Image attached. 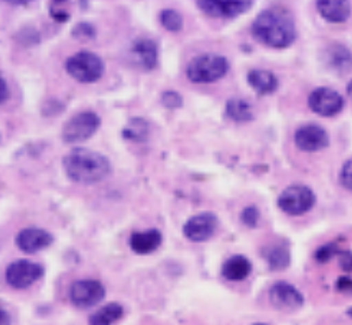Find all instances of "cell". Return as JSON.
<instances>
[{
	"label": "cell",
	"instance_id": "cell-13",
	"mask_svg": "<svg viewBox=\"0 0 352 325\" xmlns=\"http://www.w3.org/2000/svg\"><path fill=\"white\" fill-rule=\"evenodd\" d=\"M218 227V217L213 213H201L190 217L184 226V235L190 241L204 242L208 240Z\"/></svg>",
	"mask_w": 352,
	"mask_h": 325
},
{
	"label": "cell",
	"instance_id": "cell-9",
	"mask_svg": "<svg viewBox=\"0 0 352 325\" xmlns=\"http://www.w3.org/2000/svg\"><path fill=\"white\" fill-rule=\"evenodd\" d=\"M105 293V287L100 281L86 279L72 284L69 298L76 308L87 309L100 303Z\"/></svg>",
	"mask_w": 352,
	"mask_h": 325
},
{
	"label": "cell",
	"instance_id": "cell-4",
	"mask_svg": "<svg viewBox=\"0 0 352 325\" xmlns=\"http://www.w3.org/2000/svg\"><path fill=\"white\" fill-rule=\"evenodd\" d=\"M66 71L73 79L81 84H94L102 79L105 64L97 53L82 50L66 61Z\"/></svg>",
	"mask_w": 352,
	"mask_h": 325
},
{
	"label": "cell",
	"instance_id": "cell-26",
	"mask_svg": "<svg viewBox=\"0 0 352 325\" xmlns=\"http://www.w3.org/2000/svg\"><path fill=\"white\" fill-rule=\"evenodd\" d=\"M72 36H73V38L80 40V42H87V40L96 38L97 30L91 23L80 22L75 24L72 29Z\"/></svg>",
	"mask_w": 352,
	"mask_h": 325
},
{
	"label": "cell",
	"instance_id": "cell-27",
	"mask_svg": "<svg viewBox=\"0 0 352 325\" xmlns=\"http://www.w3.org/2000/svg\"><path fill=\"white\" fill-rule=\"evenodd\" d=\"M161 104L166 108L176 110V108H181L184 106V99L175 91H167V92L163 93L162 97H161Z\"/></svg>",
	"mask_w": 352,
	"mask_h": 325
},
{
	"label": "cell",
	"instance_id": "cell-37",
	"mask_svg": "<svg viewBox=\"0 0 352 325\" xmlns=\"http://www.w3.org/2000/svg\"><path fill=\"white\" fill-rule=\"evenodd\" d=\"M254 325H265V324H254Z\"/></svg>",
	"mask_w": 352,
	"mask_h": 325
},
{
	"label": "cell",
	"instance_id": "cell-11",
	"mask_svg": "<svg viewBox=\"0 0 352 325\" xmlns=\"http://www.w3.org/2000/svg\"><path fill=\"white\" fill-rule=\"evenodd\" d=\"M295 145L304 152H317L330 144V136L326 130L316 123H308L295 132Z\"/></svg>",
	"mask_w": 352,
	"mask_h": 325
},
{
	"label": "cell",
	"instance_id": "cell-6",
	"mask_svg": "<svg viewBox=\"0 0 352 325\" xmlns=\"http://www.w3.org/2000/svg\"><path fill=\"white\" fill-rule=\"evenodd\" d=\"M316 195L305 185H292L278 196V204L282 211L292 216L302 215L312 209Z\"/></svg>",
	"mask_w": 352,
	"mask_h": 325
},
{
	"label": "cell",
	"instance_id": "cell-28",
	"mask_svg": "<svg viewBox=\"0 0 352 325\" xmlns=\"http://www.w3.org/2000/svg\"><path fill=\"white\" fill-rule=\"evenodd\" d=\"M241 219H242V222L245 226L250 227V228H255L257 224H258V220H260V210L255 206L247 207L242 211Z\"/></svg>",
	"mask_w": 352,
	"mask_h": 325
},
{
	"label": "cell",
	"instance_id": "cell-25",
	"mask_svg": "<svg viewBox=\"0 0 352 325\" xmlns=\"http://www.w3.org/2000/svg\"><path fill=\"white\" fill-rule=\"evenodd\" d=\"M160 22L166 30L170 32H179L184 27V18L173 9L162 10L160 14Z\"/></svg>",
	"mask_w": 352,
	"mask_h": 325
},
{
	"label": "cell",
	"instance_id": "cell-8",
	"mask_svg": "<svg viewBox=\"0 0 352 325\" xmlns=\"http://www.w3.org/2000/svg\"><path fill=\"white\" fill-rule=\"evenodd\" d=\"M308 106L316 115L322 117H335L344 108V97L335 89L319 87L311 93Z\"/></svg>",
	"mask_w": 352,
	"mask_h": 325
},
{
	"label": "cell",
	"instance_id": "cell-30",
	"mask_svg": "<svg viewBox=\"0 0 352 325\" xmlns=\"http://www.w3.org/2000/svg\"><path fill=\"white\" fill-rule=\"evenodd\" d=\"M340 183L345 189L352 191V158L344 164L340 172Z\"/></svg>",
	"mask_w": 352,
	"mask_h": 325
},
{
	"label": "cell",
	"instance_id": "cell-24",
	"mask_svg": "<svg viewBox=\"0 0 352 325\" xmlns=\"http://www.w3.org/2000/svg\"><path fill=\"white\" fill-rule=\"evenodd\" d=\"M265 259L272 269L281 271L291 263V254L285 245H275L265 252Z\"/></svg>",
	"mask_w": 352,
	"mask_h": 325
},
{
	"label": "cell",
	"instance_id": "cell-36",
	"mask_svg": "<svg viewBox=\"0 0 352 325\" xmlns=\"http://www.w3.org/2000/svg\"><path fill=\"white\" fill-rule=\"evenodd\" d=\"M349 97L352 99V81H350V84H348V88H346Z\"/></svg>",
	"mask_w": 352,
	"mask_h": 325
},
{
	"label": "cell",
	"instance_id": "cell-15",
	"mask_svg": "<svg viewBox=\"0 0 352 325\" xmlns=\"http://www.w3.org/2000/svg\"><path fill=\"white\" fill-rule=\"evenodd\" d=\"M52 234L41 228H25L16 237V245L21 251L28 254H34L42 251L53 243Z\"/></svg>",
	"mask_w": 352,
	"mask_h": 325
},
{
	"label": "cell",
	"instance_id": "cell-2",
	"mask_svg": "<svg viewBox=\"0 0 352 325\" xmlns=\"http://www.w3.org/2000/svg\"><path fill=\"white\" fill-rule=\"evenodd\" d=\"M62 167L67 177L79 184H96L110 176L112 171L109 158L93 149H72L62 159Z\"/></svg>",
	"mask_w": 352,
	"mask_h": 325
},
{
	"label": "cell",
	"instance_id": "cell-34",
	"mask_svg": "<svg viewBox=\"0 0 352 325\" xmlns=\"http://www.w3.org/2000/svg\"><path fill=\"white\" fill-rule=\"evenodd\" d=\"M0 84H1L0 100H1V104H4V102L8 101V99H9L10 97L9 86H8V82H6V80H5L4 77L0 79Z\"/></svg>",
	"mask_w": 352,
	"mask_h": 325
},
{
	"label": "cell",
	"instance_id": "cell-3",
	"mask_svg": "<svg viewBox=\"0 0 352 325\" xmlns=\"http://www.w3.org/2000/svg\"><path fill=\"white\" fill-rule=\"evenodd\" d=\"M229 69L228 58L217 53H204L190 60L186 74L193 84H212L224 77Z\"/></svg>",
	"mask_w": 352,
	"mask_h": 325
},
{
	"label": "cell",
	"instance_id": "cell-10",
	"mask_svg": "<svg viewBox=\"0 0 352 325\" xmlns=\"http://www.w3.org/2000/svg\"><path fill=\"white\" fill-rule=\"evenodd\" d=\"M129 60L143 71H153L159 62V47L151 38L141 37L132 40L129 48Z\"/></svg>",
	"mask_w": 352,
	"mask_h": 325
},
{
	"label": "cell",
	"instance_id": "cell-31",
	"mask_svg": "<svg viewBox=\"0 0 352 325\" xmlns=\"http://www.w3.org/2000/svg\"><path fill=\"white\" fill-rule=\"evenodd\" d=\"M50 17L53 18L55 22L67 23L71 19V14H68L66 10L58 8L56 1H54L50 6Z\"/></svg>",
	"mask_w": 352,
	"mask_h": 325
},
{
	"label": "cell",
	"instance_id": "cell-19",
	"mask_svg": "<svg viewBox=\"0 0 352 325\" xmlns=\"http://www.w3.org/2000/svg\"><path fill=\"white\" fill-rule=\"evenodd\" d=\"M252 265L244 255H234L225 261L221 268L223 277L229 281H242L250 276Z\"/></svg>",
	"mask_w": 352,
	"mask_h": 325
},
{
	"label": "cell",
	"instance_id": "cell-12",
	"mask_svg": "<svg viewBox=\"0 0 352 325\" xmlns=\"http://www.w3.org/2000/svg\"><path fill=\"white\" fill-rule=\"evenodd\" d=\"M195 4L207 16L234 18L249 11L252 8L254 1H250V0H234V1L199 0V1H195Z\"/></svg>",
	"mask_w": 352,
	"mask_h": 325
},
{
	"label": "cell",
	"instance_id": "cell-18",
	"mask_svg": "<svg viewBox=\"0 0 352 325\" xmlns=\"http://www.w3.org/2000/svg\"><path fill=\"white\" fill-rule=\"evenodd\" d=\"M248 84L260 95H268L278 88V80L274 73L264 69H252L248 73Z\"/></svg>",
	"mask_w": 352,
	"mask_h": 325
},
{
	"label": "cell",
	"instance_id": "cell-29",
	"mask_svg": "<svg viewBox=\"0 0 352 325\" xmlns=\"http://www.w3.org/2000/svg\"><path fill=\"white\" fill-rule=\"evenodd\" d=\"M338 253L339 250L337 248V246L333 245V243H330V245L320 247V248L316 252V259H317L319 263H327L332 256H335V255L338 254Z\"/></svg>",
	"mask_w": 352,
	"mask_h": 325
},
{
	"label": "cell",
	"instance_id": "cell-20",
	"mask_svg": "<svg viewBox=\"0 0 352 325\" xmlns=\"http://www.w3.org/2000/svg\"><path fill=\"white\" fill-rule=\"evenodd\" d=\"M326 63L339 73H346L352 68V53L342 45H332L326 49Z\"/></svg>",
	"mask_w": 352,
	"mask_h": 325
},
{
	"label": "cell",
	"instance_id": "cell-23",
	"mask_svg": "<svg viewBox=\"0 0 352 325\" xmlns=\"http://www.w3.org/2000/svg\"><path fill=\"white\" fill-rule=\"evenodd\" d=\"M122 134L128 141L136 143L146 141L149 134V123H146V119L137 117L131 118L129 120L128 125L124 128Z\"/></svg>",
	"mask_w": 352,
	"mask_h": 325
},
{
	"label": "cell",
	"instance_id": "cell-5",
	"mask_svg": "<svg viewBox=\"0 0 352 325\" xmlns=\"http://www.w3.org/2000/svg\"><path fill=\"white\" fill-rule=\"evenodd\" d=\"M102 119L94 112H82L69 119L62 128V141L67 144L82 143L100 128Z\"/></svg>",
	"mask_w": 352,
	"mask_h": 325
},
{
	"label": "cell",
	"instance_id": "cell-35",
	"mask_svg": "<svg viewBox=\"0 0 352 325\" xmlns=\"http://www.w3.org/2000/svg\"><path fill=\"white\" fill-rule=\"evenodd\" d=\"M1 325H11V317L4 310H1Z\"/></svg>",
	"mask_w": 352,
	"mask_h": 325
},
{
	"label": "cell",
	"instance_id": "cell-16",
	"mask_svg": "<svg viewBox=\"0 0 352 325\" xmlns=\"http://www.w3.org/2000/svg\"><path fill=\"white\" fill-rule=\"evenodd\" d=\"M162 243V234L159 229L135 232L129 239V245L136 254L146 255L156 251Z\"/></svg>",
	"mask_w": 352,
	"mask_h": 325
},
{
	"label": "cell",
	"instance_id": "cell-33",
	"mask_svg": "<svg viewBox=\"0 0 352 325\" xmlns=\"http://www.w3.org/2000/svg\"><path fill=\"white\" fill-rule=\"evenodd\" d=\"M337 289L344 293H351L352 279L349 277H340L337 281Z\"/></svg>",
	"mask_w": 352,
	"mask_h": 325
},
{
	"label": "cell",
	"instance_id": "cell-1",
	"mask_svg": "<svg viewBox=\"0 0 352 325\" xmlns=\"http://www.w3.org/2000/svg\"><path fill=\"white\" fill-rule=\"evenodd\" d=\"M251 31L260 43L274 49L288 48L296 38L294 19L286 10H264L257 14Z\"/></svg>",
	"mask_w": 352,
	"mask_h": 325
},
{
	"label": "cell",
	"instance_id": "cell-21",
	"mask_svg": "<svg viewBox=\"0 0 352 325\" xmlns=\"http://www.w3.org/2000/svg\"><path fill=\"white\" fill-rule=\"evenodd\" d=\"M226 115L237 123H247L254 119V112L249 102L244 99L232 97L226 102Z\"/></svg>",
	"mask_w": 352,
	"mask_h": 325
},
{
	"label": "cell",
	"instance_id": "cell-7",
	"mask_svg": "<svg viewBox=\"0 0 352 325\" xmlns=\"http://www.w3.org/2000/svg\"><path fill=\"white\" fill-rule=\"evenodd\" d=\"M44 268L40 264H36L29 260L19 259L14 261L6 268L5 279L11 287L23 290L32 285L42 278Z\"/></svg>",
	"mask_w": 352,
	"mask_h": 325
},
{
	"label": "cell",
	"instance_id": "cell-32",
	"mask_svg": "<svg viewBox=\"0 0 352 325\" xmlns=\"http://www.w3.org/2000/svg\"><path fill=\"white\" fill-rule=\"evenodd\" d=\"M339 256H340V266L345 271L352 272V253L350 251H339Z\"/></svg>",
	"mask_w": 352,
	"mask_h": 325
},
{
	"label": "cell",
	"instance_id": "cell-17",
	"mask_svg": "<svg viewBox=\"0 0 352 325\" xmlns=\"http://www.w3.org/2000/svg\"><path fill=\"white\" fill-rule=\"evenodd\" d=\"M316 6L320 16L329 23H345L351 16V4L346 0H320Z\"/></svg>",
	"mask_w": 352,
	"mask_h": 325
},
{
	"label": "cell",
	"instance_id": "cell-14",
	"mask_svg": "<svg viewBox=\"0 0 352 325\" xmlns=\"http://www.w3.org/2000/svg\"><path fill=\"white\" fill-rule=\"evenodd\" d=\"M269 297L270 302L274 306L280 310H295L304 305V297L300 293L299 291L295 289L294 286L280 281L272 286L269 291Z\"/></svg>",
	"mask_w": 352,
	"mask_h": 325
},
{
	"label": "cell",
	"instance_id": "cell-22",
	"mask_svg": "<svg viewBox=\"0 0 352 325\" xmlns=\"http://www.w3.org/2000/svg\"><path fill=\"white\" fill-rule=\"evenodd\" d=\"M123 316V308L118 303H109L89 317V325H112Z\"/></svg>",
	"mask_w": 352,
	"mask_h": 325
}]
</instances>
